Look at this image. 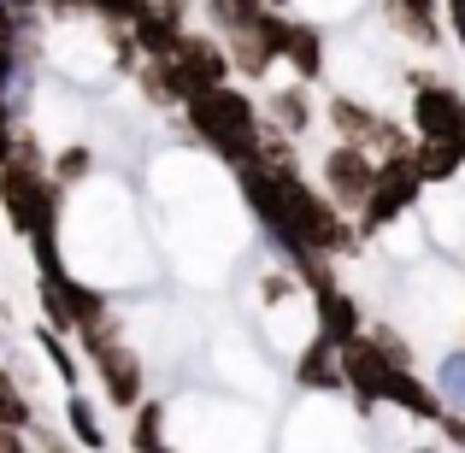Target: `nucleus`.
I'll return each instance as SVG.
<instances>
[{
	"label": "nucleus",
	"mask_w": 465,
	"mask_h": 453,
	"mask_svg": "<svg viewBox=\"0 0 465 453\" xmlns=\"http://www.w3.org/2000/svg\"><path fill=\"white\" fill-rule=\"evenodd\" d=\"M183 118H189L194 142H206L224 165H248V159H260V142H265V113L253 106V94L242 89H213L201 94L194 106H183Z\"/></svg>",
	"instance_id": "nucleus-1"
},
{
	"label": "nucleus",
	"mask_w": 465,
	"mask_h": 453,
	"mask_svg": "<svg viewBox=\"0 0 465 453\" xmlns=\"http://www.w3.org/2000/svg\"><path fill=\"white\" fill-rule=\"evenodd\" d=\"M0 212H6L12 236H24V241L59 236V182H54V171L12 159V165L0 171Z\"/></svg>",
	"instance_id": "nucleus-2"
},
{
	"label": "nucleus",
	"mask_w": 465,
	"mask_h": 453,
	"mask_svg": "<svg viewBox=\"0 0 465 453\" xmlns=\"http://www.w3.org/2000/svg\"><path fill=\"white\" fill-rule=\"evenodd\" d=\"M424 189H430V182H424V171H419V159H412V153L383 159V165H377L371 201H365V212L353 218V224H360V236H365V241H383L389 230H395L401 218H407L412 206L424 201Z\"/></svg>",
	"instance_id": "nucleus-3"
},
{
	"label": "nucleus",
	"mask_w": 465,
	"mask_h": 453,
	"mask_svg": "<svg viewBox=\"0 0 465 453\" xmlns=\"http://www.w3.org/2000/svg\"><path fill=\"white\" fill-rule=\"evenodd\" d=\"M324 118H330V130H336V142L371 153L377 165H383V159H395V153H412L407 130H401L389 113H377L371 101H360V94H330V101H324Z\"/></svg>",
	"instance_id": "nucleus-4"
},
{
	"label": "nucleus",
	"mask_w": 465,
	"mask_h": 453,
	"mask_svg": "<svg viewBox=\"0 0 465 453\" xmlns=\"http://www.w3.org/2000/svg\"><path fill=\"white\" fill-rule=\"evenodd\" d=\"M412 136L419 142H465V94L442 77H412Z\"/></svg>",
	"instance_id": "nucleus-5"
},
{
	"label": "nucleus",
	"mask_w": 465,
	"mask_h": 453,
	"mask_svg": "<svg viewBox=\"0 0 465 453\" xmlns=\"http://www.w3.org/2000/svg\"><path fill=\"white\" fill-rule=\"evenodd\" d=\"M318 189H324L341 212L360 218L365 201H371V189H377V159L360 153V148H348V142H330L324 165H318Z\"/></svg>",
	"instance_id": "nucleus-6"
},
{
	"label": "nucleus",
	"mask_w": 465,
	"mask_h": 453,
	"mask_svg": "<svg viewBox=\"0 0 465 453\" xmlns=\"http://www.w3.org/2000/svg\"><path fill=\"white\" fill-rule=\"evenodd\" d=\"M171 71H177V89H183V106H194L201 94L224 89L230 83V47H218L213 35H183V47L171 54Z\"/></svg>",
	"instance_id": "nucleus-7"
},
{
	"label": "nucleus",
	"mask_w": 465,
	"mask_h": 453,
	"mask_svg": "<svg viewBox=\"0 0 465 453\" xmlns=\"http://www.w3.org/2000/svg\"><path fill=\"white\" fill-rule=\"evenodd\" d=\"M89 365H94V377H101L106 407H124V412L142 407V395H148V359H142L130 341H106V348H94Z\"/></svg>",
	"instance_id": "nucleus-8"
},
{
	"label": "nucleus",
	"mask_w": 465,
	"mask_h": 453,
	"mask_svg": "<svg viewBox=\"0 0 465 453\" xmlns=\"http://www.w3.org/2000/svg\"><path fill=\"white\" fill-rule=\"evenodd\" d=\"M283 30H289L283 12H265L253 30H236V35H230V65H236L248 83H265L272 65L283 59Z\"/></svg>",
	"instance_id": "nucleus-9"
},
{
	"label": "nucleus",
	"mask_w": 465,
	"mask_h": 453,
	"mask_svg": "<svg viewBox=\"0 0 465 453\" xmlns=\"http://www.w3.org/2000/svg\"><path fill=\"white\" fill-rule=\"evenodd\" d=\"M312 336L336 341V348H348V341H360V336H365L360 300H353L348 289H336V277L312 289Z\"/></svg>",
	"instance_id": "nucleus-10"
},
{
	"label": "nucleus",
	"mask_w": 465,
	"mask_h": 453,
	"mask_svg": "<svg viewBox=\"0 0 465 453\" xmlns=\"http://www.w3.org/2000/svg\"><path fill=\"white\" fill-rule=\"evenodd\" d=\"M295 383L312 389V395H348V371H341V348L324 336H312L307 348L295 353Z\"/></svg>",
	"instance_id": "nucleus-11"
},
{
	"label": "nucleus",
	"mask_w": 465,
	"mask_h": 453,
	"mask_svg": "<svg viewBox=\"0 0 465 453\" xmlns=\"http://www.w3.org/2000/svg\"><path fill=\"white\" fill-rule=\"evenodd\" d=\"M383 24L395 35H407V42H419V47L442 42V12H436V0H383Z\"/></svg>",
	"instance_id": "nucleus-12"
},
{
	"label": "nucleus",
	"mask_w": 465,
	"mask_h": 453,
	"mask_svg": "<svg viewBox=\"0 0 465 453\" xmlns=\"http://www.w3.org/2000/svg\"><path fill=\"white\" fill-rule=\"evenodd\" d=\"M283 65L295 71L301 83H318V77H324V30H318V24L289 18V30H283Z\"/></svg>",
	"instance_id": "nucleus-13"
},
{
	"label": "nucleus",
	"mask_w": 465,
	"mask_h": 453,
	"mask_svg": "<svg viewBox=\"0 0 465 453\" xmlns=\"http://www.w3.org/2000/svg\"><path fill=\"white\" fill-rule=\"evenodd\" d=\"M65 430L71 442H77L83 453H106V424H101V407H94L83 389H71L65 395Z\"/></svg>",
	"instance_id": "nucleus-14"
},
{
	"label": "nucleus",
	"mask_w": 465,
	"mask_h": 453,
	"mask_svg": "<svg viewBox=\"0 0 465 453\" xmlns=\"http://www.w3.org/2000/svg\"><path fill=\"white\" fill-rule=\"evenodd\" d=\"M412 159H419L424 182L442 189V182H454L465 171V142H419V136H412Z\"/></svg>",
	"instance_id": "nucleus-15"
},
{
	"label": "nucleus",
	"mask_w": 465,
	"mask_h": 453,
	"mask_svg": "<svg viewBox=\"0 0 465 453\" xmlns=\"http://www.w3.org/2000/svg\"><path fill=\"white\" fill-rule=\"evenodd\" d=\"M307 124H312L307 89H277L272 101H265V130H277V136H307Z\"/></svg>",
	"instance_id": "nucleus-16"
},
{
	"label": "nucleus",
	"mask_w": 465,
	"mask_h": 453,
	"mask_svg": "<svg viewBox=\"0 0 465 453\" xmlns=\"http://www.w3.org/2000/svg\"><path fill=\"white\" fill-rule=\"evenodd\" d=\"M265 12H272V0H206V18H213V30H224V35L253 30Z\"/></svg>",
	"instance_id": "nucleus-17"
},
{
	"label": "nucleus",
	"mask_w": 465,
	"mask_h": 453,
	"mask_svg": "<svg viewBox=\"0 0 465 453\" xmlns=\"http://www.w3.org/2000/svg\"><path fill=\"white\" fill-rule=\"evenodd\" d=\"M130 453H177L165 442V407L159 400L136 407V419H130Z\"/></svg>",
	"instance_id": "nucleus-18"
},
{
	"label": "nucleus",
	"mask_w": 465,
	"mask_h": 453,
	"mask_svg": "<svg viewBox=\"0 0 465 453\" xmlns=\"http://www.w3.org/2000/svg\"><path fill=\"white\" fill-rule=\"evenodd\" d=\"M94 177V148L89 142H65V148L54 153V182L59 189H77V182Z\"/></svg>",
	"instance_id": "nucleus-19"
},
{
	"label": "nucleus",
	"mask_w": 465,
	"mask_h": 453,
	"mask_svg": "<svg viewBox=\"0 0 465 453\" xmlns=\"http://www.w3.org/2000/svg\"><path fill=\"white\" fill-rule=\"evenodd\" d=\"M0 424H12V430H35V407L30 395H24V383L0 365Z\"/></svg>",
	"instance_id": "nucleus-20"
},
{
	"label": "nucleus",
	"mask_w": 465,
	"mask_h": 453,
	"mask_svg": "<svg viewBox=\"0 0 465 453\" xmlns=\"http://www.w3.org/2000/svg\"><path fill=\"white\" fill-rule=\"evenodd\" d=\"M35 348L47 353V365H54V377H59L65 389H77V383H83V371H77V353L65 348V336H59L54 324H42V330H35Z\"/></svg>",
	"instance_id": "nucleus-21"
},
{
	"label": "nucleus",
	"mask_w": 465,
	"mask_h": 453,
	"mask_svg": "<svg viewBox=\"0 0 465 453\" xmlns=\"http://www.w3.org/2000/svg\"><path fill=\"white\" fill-rule=\"evenodd\" d=\"M436 389H442L448 412H465V348L442 353V365H436Z\"/></svg>",
	"instance_id": "nucleus-22"
},
{
	"label": "nucleus",
	"mask_w": 465,
	"mask_h": 453,
	"mask_svg": "<svg viewBox=\"0 0 465 453\" xmlns=\"http://www.w3.org/2000/svg\"><path fill=\"white\" fill-rule=\"evenodd\" d=\"M83 6L94 12V18H106V24H118V30H130V24L148 12V0H83Z\"/></svg>",
	"instance_id": "nucleus-23"
},
{
	"label": "nucleus",
	"mask_w": 465,
	"mask_h": 453,
	"mask_svg": "<svg viewBox=\"0 0 465 453\" xmlns=\"http://www.w3.org/2000/svg\"><path fill=\"white\" fill-rule=\"evenodd\" d=\"M18 136H24V124H18V113H12L6 101H0V171L18 159Z\"/></svg>",
	"instance_id": "nucleus-24"
},
{
	"label": "nucleus",
	"mask_w": 465,
	"mask_h": 453,
	"mask_svg": "<svg viewBox=\"0 0 465 453\" xmlns=\"http://www.w3.org/2000/svg\"><path fill=\"white\" fill-rule=\"evenodd\" d=\"M436 430H442L448 442H454V453H465V412H448V419L436 424Z\"/></svg>",
	"instance_id": "nucleus-25"
},
{
	"label": "nucleus",
	"mask_w": 465,
	"mask_h": 453,
	"mask_svg": "<svg viewBox=\"0 0 465 453\" xmlns=\"http://www.w3.org/2000/svg\"><path fill=\"white\" fill-rule=\"evenodd\" d=\"M0 453H30V430H12V424H0Z\"/></svg>",
	"instance_id": "nucleus-26"
},
{
	"label": "nucleus",
	"mask_w": 465,
	"mask_h": 453,
	"mask_svg": "<svg viewBox=\"0 0 465 453\" xmlns=\"http://www.w3.org/2000/svg\"><path fill=\"white\" fill-rule=\"evenodd\" d=\"M42 453H71L65 436H54V430H42Z\"/></svg>",
	"instance_id": "nucleus-27"
},
{
	"label": "nucleus",
	"mask_w": 465,
	"mask_h": 453,
	"mask_svg": "<svg viewBox=\"0 0 465 453\" xmlns=\"http://www.w3.org/2000/svg\"><path fill=\"white\" fill-rule=\"evenodd\" d=\"M283 6H289V0H272V12H283Z\"/></svg>",
	"instance_id": "nucleus-28"
},
{
	"label": "nucleus",
	"mask_w": 465,
	"mask_h": 453,
	"mask_svg": "<svg viewBox=\"0 0 465 453\" xmlns=\"http://www.w3.org/2000/svg\"><path fill=\"white\" fill-rule=\"evenodd\" d=\"M412 453H442V448H412Z\"/></svg>",
	"instance_id": "nucleus-29"
},
{
	"label": "nucleus",
	"mask_w": 465,
	"mask_h": 453,
	"mask_svg": "<svg viewBox=\"0 0 465 453\" xmlns=\"http://www.w3.org/2000/svg\"><path fill=\"white\" fill-rule=\"evenodd\" d=\"M0 341H6V330H0Z\"/></svg>",
	"instance_id": "nucleus-30"
}]
</instances>
